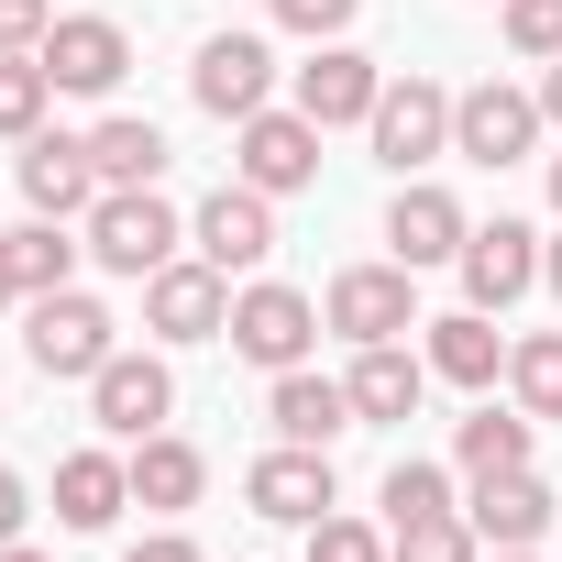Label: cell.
<instances>
[{"instance_id":"5bb4252c","label":"cell","mask_w":562,"mask_h":562,"mask_svg":"<svg viewBox=\"0 0 562 562\" xmlns=\"http://www.w3.org/2000/svg\"><path fill=\"white\" fill-rule=\"evenodd\" d=\"M243 507H254V518H276V529H310V518H331V452H310V441H276V452L243 474Z\"/></svg>"},{"instance_id":"8fae6325","label":"cell","mask_w":562,"mask_h":562,"mask_svg":"<svg viewBox=\"0 0 562 562\" xmlns=\"http://www.w3.org/2000/svg\"><path fill=\"white\" fill-rule=\"evenodd\" d=\"M188 254H210L221 276H254V265L276 254V199H265V188H243V177H232V188H210V199H199V221H188Z\"/></svg>"},{"instance_id":"d6986e66","label":"cell","mask_w":562,"mask_h":562,"mask_svg":"<svg viewBox=\"0 0 562 562\" xmlns=\"http://www.w3.org/2000/svg\"><path fill=\"white\" fill-rule=\"evenodd\" d=\"M463 518H474V540H485V551H529V540L551 529V485H540L529 463H518V474H485Z\"/></svg>"},{"instance_id":"f1b7e54d","label":"cell","mask_w":562,"mask_h":562,"mask_svg":"<svg viewBox=\"0 0 562 562\" xmlns=\"http://www.w3.org/2000/svg\"><path fill=\"white\" fill-rule=\"evenodd\" d=\"M485 540H474V518H408V529H386V562H474Z\"/></svg>"},{"instance_id":"f35d334b","label":"cell","mask_w":562,"mask_h":562,"mask_svg":"<svg viewBox=\"0 0 562 562\" xmlns=\"http://www.w3.org/2000/svg\"><path fill=\"white\" fill-rule=\"evenodd\" d=\"M540 288H551V299H562V243H540Z\"/></svg>"},{"instance_id":"74e56055","label":"cell","mask_w":562,"mask_h":562,"mask_svg":"<svg viewBox=\"0 0 562 562\" xmlns=\"http://www.w3.org/2000/svg\"><path fill=\"white\" fill-rule=\"evenodd\" d=\"M23 299V276H12V232H0V310H12Z\"/></svg>"},{"instance_id":"f546056e","label":"cell","mask_w":562,"mask_h":562,"mask_svg":"<svg viewBox=\"0 0 562 562\" xmlns=\"http://www.w3.org/2000/svg\"><path fill=\"white\" fill-rule=\"evenodd\" d=\"M441 507H452V474H441V463H419V452H408V463H386V529L441 518Z\"/></svg>"},{"instance_id":"277c9868","label":"cell","mask_w":562,"mask_h":562,"mask_svg":"<svg viewBox=\"0 0 562 562\" xmlns=\"http://www.w3.org/2000/svg\"><path fill=\"white\" fill-rule=\"evenodd\" d=\"M144 331H155V342H221V331H232V276H221L210 254L155 265V276H144Z\"/></svg>"},{"instance_id":"4316f807","label":"cell","mask_w":562,"mask_h":562,"mask_svg":"<svg viewBox=\"0 0 562 562\" xmlns=\"http://www.w3.org/2000/svg\"><path fill=\"white\" fill-rule=\"evenodd\" d=\"M507 386H518V408H529V419H562V331L507 342Z\"/></svg>"},{"instance_id":"7402d4cb","label":"cell","mask_w":562,"mask_h":562,"mask_svg":"<svg viewBox=\"0 0 562 562\" xmlns=\"http://www.w3.org/2000/svg\"><path fill=\"white\" fill-rule=\"evenodd\" d=\"M122 463H133V507H199V485H210L199 441H177V430H144Z\"/></svg>"},{"instance_id":"3957f363","label":"cell","mask_w":562,"mask_h":562,"mask_svg":"<svg viewBox=\"0 0 562 562\" xmlns=\"http://www.w3.org/2000/svg\"><path fill=\"white\" fill-rule=\"evenodd\" d=\"M321 331H342L353 353L419 331V265H342V276H331V299H321Z\"/></svg>"},{"instance_id":"8d00e7d4","label":"cell","mask_w":562,"mask_h":562,"mask_svg":"<svg viewBox=\"0 0 562 562\" xmlns=\"http://www.w3.org/2000/svg\"><path fill=\"white\" fill-rule=\"evenodd\" d=\"M540 122L562 133V56H551V78H540Z\"/></svg>"},{"instance_id":"cb8c5ba5","label":"cell","mask_w":562,"mask_h":562,"mask_svg":"<svg viewBox=\"0 0 562 562\" xmlns=\"http://www.w3.org/2000/svg\"><path fill=\"white\" fill-rule=\"evenodd\" d=\"M89 166H100V188H155V177H166V133H155L144 111H111V122L89 133Z\"/></svg>"},{"instance_id":"d4e9b609","label":"cell","mask_w":562,"mask_h":562,"mask_svg":"<svg viewBox=\"0 0 562 562\" xmlns=\"http://www.w3.org/2000/svg\"><path fill=\"white\" fill-rule=\"evenodd\" d=\"M529 441H540V419H529V408H474V419L452 430V463L485 485V474H518V463H529Z\"/></svg>"},{"instance_id":"9a60e30c","label":"cell","mask_w":562,"mask_h":562,"mask_svg":"<svg viewBox=\"0 0 562 562\" xmlns=\"http://www.w3.org/2000/svg\"><path fill=\"white\" fill-rule=\"evenodd\" d=\"M12 177H23V210H34V221H78V210L100 199L89 133H34V144L12 155Z\"/></svg>"},{"instance_id":"b9f144b4","label":"cell","mask_w":562,"mask_h":562,"mask_svg":"<svg viewBox=\"0 0 562 562\" xmlns=\"http://www.w3.org/2000/svg\"><path fill=\"white\" fill-rule=\"evenodd\" d=\"M496 562H529V551H496Z\"/></svg>"},{"instance_id":"5b68a950","label":"cell","mask_w":562,"mask_h":562,"mask_svg":"<svg viewBox=\"0 0 562 562\" xmlns=\"http://www.w3.org/2000/svg\"><path fill=\"white\" fill-rule=\"evenodd\" d=\"M243 364H265V375H288V364H310V342H321V310L299 299V288H276V276H254V288L232 299V331H221Z\"/></svg>"},{"instance_id":"44dd1931","label":"cell","mask_w":562,"mask_h":562,"mask_svg":"<svg viewBox=\"0 0 562 562\" xmlns=\"http://www.w3.org/2000/svg\"><path fill=\"white\" fill-rule=\"evenodd\" d=\"M342 386H353V419H408V408H419V386H430V353H397V342H364Z\"/></svg>"},{"instance_id":"1f68e13d","label":"cell","mask_w":562,"mask_h":562,"mask_svg":"<svg viewBox=\"0 0 562 562\" xmlns=\"http://www.w3.org/2000/svg\"><path fill=\"white\" fill-rule=\"evenodd\" d=\"M507 45L551 67V56H562V0H507Z\"/></svg>"},{"instance_id":"4fadbf2b","label":"cell","mask_w":562,"mask_h":562,"mask_svg":"<svg viewBox=\"0 0 562 562\" xmlns=\"http://www.w3.org/2000/svg\"><path fill=\"white\" fill-rule=\"evenodd\" d=\"M166 408H177V375H166V353H111V364L89 375V419H100L111 441H144V430H166Z\"/></svg>"},{"instance_id":"83f0119b","label":"cell","mask_w":562,"mask_h":562,"mask_svg":"<svg viewBox=\"0 0 562 562\" xmlns=\"http://www.w3.org/2000/svg\"><path fill=\"white\" fill-rule=\"evenodd\" d=\"M45 100H56L45 56H0V144H34L45 133Z\"/></svg>"},{"instance_id":"60d3db41","label":"cell","mask_w":562,"mask_h":562,"mask_svg":"<svg viewBox=\"0 0 562 562\" xmlns=\"http://www.w3.org/2000/svg\"><path fill=\"white\" fill-rule=\"evenodd\" d=\"M551 210H562V155H551Z\"/></svg>"},{"instance_id":"ac0fdd59","label":"cell","mask_w":562,"mask_h":562,"mask_svg":"<svg viewBox=\"0 0 562 562\" xmlns=\"http://www.w3.org/2000/svg\"><path fill=\"white\" fill-rule=\"evenodd\" d=\"M265 419H276V441H310V452H331V441L353 430V386H331V375L288 364V375H276V397H265Z\"/></svg>"},{"instance_id":"836d02e7","label":"cell","mask_w":562,"mask_h":562,"mask_svg":"<svg viewBox=\"0 0 562 562\" xmlns=\"http://www.w3.org/2000/svg\"><path fill=\"white\" fill-rule=\"evenodd\" d=\"M56 34V0H0V56H34Z\"/></svg>"},{"instance_id":"7a4b0ae2","label":"cell","mask_w":562,"mask_h":562,"mask_svg":"<svg viewBox=\"0 0 562 562\" xmlns=\"http://www.w3.org/2000/svg\"><path fill=\"white\" fill-rule=\"evenodd\" d=\"M111 331H122V321H111V310H100L89 288H56V299H23V353H34L45 375H78V386H89V375H100V364L122 353Z\"/></svg>"},{"instance_id":"52a82bcc","label":"cell","mask_w":562,"mask_h":562,"mask_svg":"<svg viewBox=\"0 0 562 562\" xmlns=\"http://www.w3.org/2000/svg\"><path fill=\"white\" fill-rule=\"evenodd\" d=\"M452 265H463V310L496 321V310H518V299L540 288V232H529V221H474Z\"/></svg>"},{"instance_id":"4dcf8cb0","label":"cell","mask_w":562,"mask_h":562,"mask_svg":"<svg viewBox=\"0 0 562 562\" xmlns=\"http://www.w3.org/2000/svg\"><path fill=\"white\" fill-rule=\"evenodd\" d=\"M310 562H386V540H375L364 518L331 507V518H310Z\"/></svg>"},{"instance_id":"ba28073f","label":"cell","mask_w":562,"mask_h":562,"mask_svg":"<svg viewBox=\"0 0 562 562\" xmlns=\"http://www.w3.org/2000/svg\"><path fill=\"white\" fill-rule=\"evenodd\" d=\"M232 133H243L232 166H243V188H265V199H299V188L321 177V122H310V111H276V100H265V111L232 122Z\"/></svg>"},{"instance_id":"d6a6232c","label":"cell","mask_w":562,"mask_h":562,"mask_svg":"<svg viewBox=\"0 0 562 562\" xmlns=\"http://www.w3.org/2000/svg\"><path fill=\"white\" fill-rule=\"evenodd\" d=\"M353 12H364V0H276V23L310 34V45H342V34H353Z\"/></svg>"},{"instance_id":"484cf974","label":"cell","mask_w":562,"mask_h":562,"mask_svg":"<svg viewBox=\"0 0 562 562\" xmlns=\"http://www.w3.org/2000/svg\"><path fill=\"white\" fill-rule=\"evenodd\" d=\"M78 254H89V243H67V221H23V232H12V276H23V299H56L67 276H78Z\"/></svg>"},{"instance_id":"ab89813d","label":"cell","mask_w":562,"mask_h":562,"mask_svg":"<svg viewBox=\"0 0 562 562\" xmlns=\"http://www.w3.org/2000/svg\"><path fill=\"white\" fill-rule=\"evenodd\" d=\"M0 562H56V551H34V540H0Z\"/></svg>"},{"instance_id":"e575fe53","label":"cell","mask_w":562,"mask_h":562,"mask_svg":"<svg viewBox=\"0 0 562 562\" xmlns=\"http://www.w3.org/2000/svg\"><path fill=\"white\" fill-rule=\"evenodd\" d=\"M122 562H210V551H199V540H188V529H155V540H133V551H122Z\"/></svg>"},{"instance_id":"30bf717a","label":"cell","mask_w":562,"mask_h":562,"mask_svg":"<svg viewBox=\"0 0 562 562\" xmlns=\"http://www.w3.org/2000/svg\"><path fill=\"white\" fill-rule=\"evenodd\" d=\"M375 166H430V155H452V89H430V78H386V100H375Z\"/></svg>"},{"instance_id":"603a6c76","label":"cell","mask_w":562,"mask_h":562,"mask_svg":"<svg viewBox=\"0 0 562 562\" xmlns=\"http://www.w3.org/2000/svg\"><path fill=\"white\" fill-rule=\"evenodd\" d=\"M430 375H441V386H496V375H507V342H496V321H485V310H452V321H430Z\"/></svg>"},{"instance_id":"ffe728a7","label":"cell","mask_w":562,"mask_h":562,"mask_svg":"<svg viewBox=\"0 0 562 562\" xmlns=\"http://www.w3.org/2000/svg\"><path fill=\"white\" fill-rule=\"evenodd\" d=\"M122 507H133V463L122 452H67L56 463V518L67 529H111Z\"/></svg>"},{"instance_id":"8992f818","label":"cell","mask_w":562,"mask_h":562,"mask_svg":"<svg viewBox=\"0 0 562 562\" xmlns=\"http://www.w3.org/2000/svg\"><path fill=\"white\" fill-rule=\"evenodd\" d=\"M540 133H551V122H540V89L485 78V89H463V100H452V155H463V166H518Z\"/></svg>"},{"instance_id":"2e32d148","label":"cell","mask_w":562,"mask_h":562,"mask_svg":"<svg viewBox=\"0 0 562 562\" xmlns=\"http://www.w3.org/2000/svg\"><path fill=\"white\" fill-rule=\"evenodd\" d=\"M375 100H386V67H375V56H353V45H310V67H299V111H310L321 133L375 122Z\"/></svg>"},{"instance_id":"e0dca14e","label":"cell","mask_w":562,"mask_h":562,"mask_svg":"<svg viewBox=\"0 0 562 562\" xmlns=\"http://www.w3.org/2000/svg\"><path fill=\"white\" fill-rule=\"evenodd\" d=\"M463 199L452 188H430V177H397V199H386V243H397V265H452L463 254Z\"/></svg>"},{"instance_id":"9c48e42d","label":"cell","mask_w":562,"mask_h":562,"mask_svg":"<svg viewBox=\"0 0 562 562\" xmlns=\"http://www.w3.org/2000/svg\"><path fill=\"white\" fill-rule=\"evenodd\" d=\"M34 56H45V78H56L67 100H111V89H122V67H133V34H122L111 12H67Z\"/></svg>"},{"instance_id":"d590c367","label":"cell","mask_w":562,"mask_h":562,"mask_svg":"<svg viewBox=\"0 0 562 562\" xmlns=\"http://www.w3.org/2000/svg\"><path fill=\"white\" fill-rule=\"evenodd\" d=\"M23 518H34V496H23V474L0 463V540H23Z\"/></svg>"},{"instance_id":"6da1fadb","label":"cell","mask_w":562,"mask_h":562,"mask_svg":"<svg viewBox=\"0 0 562 562\" xmlns=\"http://www.w3.org/2000/svg\"><path fill=\"white\" fill-rule=\"evenodd\" d=\"M177 254H188V221H177L155 188H100V199H89V265H111V276L144 288V276L177 265Z\"/></svg>"},{"instance_id":"7c38bea8","label":"cell","mask_w":562,"mask_h":562,"mask_svg":"<svg viewBox=\"0 0 562 562\" xmlns=\"http://www.w3.org/2000/svg\"><path fill=\"white\" fill-rule=\"evenodd\" d=\"M265 89H276L265 34H210V45H199V67H188V100H199L210 122H254V111H265Z\"/></svg>"}]
</instances>
